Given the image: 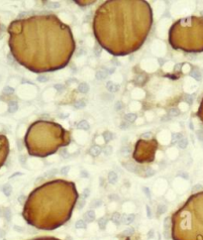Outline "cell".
Instances as JSON below:
<instances>
[{
  "label": "cell",
  "instance_id": "6da1fadb",
  "mask_svg": "<svg viewBox=\"0 0 203 240\" xmlns=\"http://www.w3.org/2000/svg\"><path fill=\"white\" fill-rule=\"evenodd\" d=\"M7 32L13 58L33 73L43 74L64 69L75 51L70 27L54 14L14 20Z\"/></svg>",
  "mask_w": 203,
  "mask_h": 240
},
{
  "label": "cell",
  "instance_id": "7a4b0ae2",
  "mask_svg": "<svg viewBox=\"0 0 203 240\" xmlns=\"http://www.w3.org/2000/svg\"><path fill=\"white\" fill-rule=\"evenodd\" d=\"M153 11L144 0H108L96 9L92 29L98 44L114 56L138 51L152 28Z\"/></svg>",
  "mask_w": 203,
  "mask_h": 240
},
{
  "label": "cell",
  "instance_id": "3957f363",
  "mask_svg": "<svg viewBox=\"0 0 203 240\" xmlns=\"http://www.w3.org/2000/svg\"><path fill=\"white\" fill-rule=\"evenodd\" d=\"M77 200L78 193L73 182L49 181L36 188L27 197L23 216L38 229H57L70 219Z\"/></svg>",
  "mask_w": 203,
  "mask_h": 240
},
{
  "label": "cell",
  "instance_id": "277c9868",
  "mask_svg": "<svg viewBox=\"0 0 203 240\" xmlns=\"http://www.w3.org/2000/svg\"><path fill=\"white\" fill-rule=\"evenodd\" d=\"M71 132L63 126L48 120H37L29 126L24 143L31 156L45 158L54 154L60 147L67 146Z\"/></svg>",
  "mask_w": 203,
  "mask_h": 240
},
{
  "label": "cell",
  "instance_id": "5b68a950",
  "mask_svg": "<svg viewBox=\"0 0 203 240\" xmlns=\"http://www.w3.org/2000/svg\"><path fill=\"white\" fill-rule=\"evenodd\" d=\"M173 240H203V190L191 195L171 215Z\"/></svg>",
  "mask_w": 203,
  "mask_h": 240
},
{
  "label": "cell",
  "instance_id": "8992f818",
  "mask_svg": "<svg viewBox=\"0 0 203 240\" xmlns=\"http://www.w3.org/2000/svg\"><path fill=\"white\" fill-rule=\"evenodd\" d=\"M168 42L174 50L203 52V17L189 16L175 21L168 32Z\"/></svg>",
  "mask_w": 203,
  "mask_h": 240
},
{
  "label": "cell",
  "instance_id": "52a82bcc",
  "mask_svg": "<svg viewBox=\"0 0 203 240\" xmlns=\"http://www.w3.org/2000/svg\"><path fill=\"white\" fill-rule=\"evenodd\" d=\"M158 148V141L155 138L150 140L140 139L137 141L133 152V159L140 164H149L155 160L156 151Z\"/></svg>",
  "mask_w": 203,
  "mask_h": 240
},
{
  "label": "cell",
  "instance_id": "ba28073f",
  "mask_svg": "<svg viewBox=\"0 0 203 240\" xmlns=\"http://www.w3.org/2000/svg\"><path fill=\"white\" fill-rule=\"evenodd\" d=\"M9 141L3 134H0V168L4 165L5 161L9 154Z\"/></svg>",
  "mask_w": 203,
  "mask_h": 240
},
{
  "label": "cell",
  "instance_id": "9c48e42d",
  "mask_svg": "<svg viewBox=\"0 0 203 240\" xmlns=\"http://www.w3.org/2000/svg\"><path fill=\"white\" fill-rule=\"evenodd\" d=\"M197 116H198V118L200 119V121L202 122V124H203V98L201 99V102H200V104H199V107H198Z\"/></svg>",
  "mask_w": 203,
  "mask_h": 240
},
{
  "label": "cell",
  "instance_id": "30bf717a",
  "mask_svg": "<svg viewBox=\"0 0 203 240\" xmlns=\"http://www.w3.org/2000/svg\"><path fill=\"white\" fill-rule=\"evenodd\" d=\"M33 240H60L59 239V238H56V237H51V236H49V237H40V238H36V239H33Z\"/></svg>",
  "mask_w": 203,
  "mask_h": 240
}]
</instances>
